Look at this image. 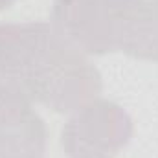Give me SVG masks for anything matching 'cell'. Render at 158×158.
<instances>
[{"instance_id":"cell-3","label":"cell","mask_w":158,"mask_h":158,"mask_svg":"<svg viewBox=\"0 0 158 158\" xmlns=\"http://www.w3.org/2000/svg\"><path fill=\"white\" fill-rule=\"evenodd\" d=\"M132 119L118 103L92 99L79 107L63 129L68 158H116L132 138Z\"/></svg>"},{"instance_id":"cell-4","label":"cell","mask_w":158,"mask_h":158,"mask_svg":"<svg viewBox=\"0 0 158 158\" xmlns=\"http://www.w3.org/2000/svg\"><path fill=\"white\" fill-rule=\"evenodd\" d=\"M0 158H46V125L31 105H0Z\"/></svg>"},{"instance_id":"cell-1","label":"cell","mask_w":158,"mask_h":158,"mask_svg":"<svg viewBox=\"0 0 158 158\" xmlns=\"http://www.w3.org/2000/svg\"><path fill=\"white\" fill-rule=\"evenodd\" d=\"M98 68L48 22L0 24V105L70 112L101 92Z\"/></svg>"},{"instance_id":"cell-2","label":"cell","mask_w":158,"mask_h":158,"mask_svg":"<svg viewBox=\"0 0 158 158\" xmlns=\"http://www.w3.org/2000/svg\"><path fill=\"white\" fill-rule=\"evenodd\" d=\"M142 0H53L52 26L79 52H125Z\"/></svg>"},{"instance_id":"cell-5","label":"cell","mask_w":158,"mask_h":158,"mask_svg":"<svg viewBox=\"0 0 158 158\" xmlns=\"http://www.w3.org/2000/svg\"><path fill=\"white\" fill-rule=\"evenodd\" d=\"M13 2H15V0H0V9H6V7L13 6Z\"/></svg>"}]
</instances>
